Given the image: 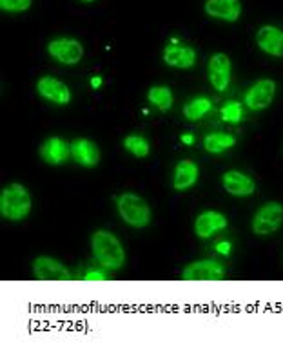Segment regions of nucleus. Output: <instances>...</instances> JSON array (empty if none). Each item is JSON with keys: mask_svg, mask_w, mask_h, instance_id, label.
Returning a JSON list of instances; mask_svg holds the SVG:
<instances>
[{"mask_svg": "<svg viewBox=\"0 0 283 353\" xmlns=\"http://www.w3.org/2000/svg\"><path fill=\"white\" fill-rule=\"evenodd\" d=\"M91 250L95 261H98L106 270L117 272L126 265V250L117 236L109 230H97L91 236Z\"/></svg>", "mask_w": 283, "mask_h": 353, "instance_id": "nucleus-1", "label": "nucleus"}, {"mask_svg": "<svg viewBox=\"0 0 283 353\" xmlns=\"http://www.w3.org/2000/svg\"><path fill=\"white\" fill-rule=\"evenodd\" d=\"M33 210V198L24 185L11 183L0 192V216L10 221H22Z\"/></svg>", "mask_w": 283, "mask_h": 353, "instance_id": "nucleus-2", "label": "nucleus"}, {"mask_svg": "<svg viewBox=\"0 0 283 353\" xmlns=\"http://www.w3.org/2000/svg\"><path fill=\"white\" fill-rule=\"evenodd\" d=\"M118 216L133 228H146L153 219L151 207L138 194L126 192L117 199Z\"/></svg>", "mask_w": 283, "mask_h": 353, "instance_id": "nucleus-3", "label": "nucleus"}, {"mask_svg": "<svg viewBox=\"0 0 283 353\" xmlns=\"http://www.w3.org/2000/svg\"><path fill=\"white\" fill-rule=\"evenodd\" d=\"M283 225V205L278 201H269L254 214L251 228L256 236H271L278 232Z\"/></svg>", "mask_w": 283, "mask_h": 353, "instance_id": "nucleus-4", "label": "nucleus"}, {"mask_svg": "<svg viewBox=\"0 0 283 353\" xmlns=\"http://www.w3.org/2000/svg\"><path fill=\"white\" fill-rule=\"evenodd\" d=\"M274 97H276V82L271 78H262L258 82H254L249 91L245 92L244 102L249 111L260 112L273 103Z\"/></svg>", "mask_w": 283, "mask_h": 353, "instance_id": "nucleus-5", "label": "nucleus"}, {"mask_svg": "<svg viewBox=\"0 0 283 353\" xmlns=\"http://www.w3.org/2000/svg\"><path fill=\"white\" fill-rule=\"evenodd\" d=\"M48 53L51 59L62 65H77L84 57V46L77 39H55L48 44Z\"/></svg>", "mask_w": 283, "mask_h": 353, "instance_id": "nucleus-6", "label": "nucleus"}, {"mask_svg": "<svg viewBox=\"0 0 283 353\" xmlns=\"http://www.w3.org/2000/svg\"><path fill=\"white\" fill-rule=\"evenodd\" d=\"M184 281H224L225 268L215 259H202L187 265L182 272Z\"/></svg>", "mask_w": 283, "mask_h": 353, "instance_id": "nucleus-7", "label": "nucleus"}, {"mask_svg": "<svg viewBox=\"0 0 283 353\" xmlns=\"http://www.w3.org/2000/svg\"><path fill=\"white\" fill-rule=\"evenodd\" d=\"M33 274L39 281H71L73 276L66 265L49 256H40L33 261Z\"/></svg>", "mask_w": 283, "mask_h": 353, "instance_id": "nucleus-8", "label": "nucleus"}, {"mask_svg": "<svg viewBox=\"0 0 283 353\" xmlns=\"http://www.w3.org/2000/svg\"><path fill=\"white\" fill-rule=\"evenodd\" d=\"M37 92L55 105H68L71 102V89L62 80L55 77L40 78L37 82Z\"/></svg>", "mask_w": 283, "mask_h": 353, "instance_id": "nucleus-9", "label": "nucleus"}, {"mask_svg": "<svg viewBox=\"0 0 283 353\" xmlns=\"http://www.w3.org/2000/svg\"><path fill=\"white\" fill-rule=\"evenodd\" d=\"M209 82L216 91H225L231 83V71H233V63L231 59L225 53H215L209 59Z\"/></svg>", "mask_w": 283, "mask_h": 353, "instance_id": "nucleus-10", "label": "nucleus"}, {"mask_svg": "<svg viewBox=\"0 0 283 353\" xmlns=\"http://www.w3.org/2000/svg\"><path fill=\"white\" fill-rule=\"evenodd\" d=\"M227 227H229V221L225 218V214L218 210H205L195 221V232L200 239H209L215 234L224 232Z\"/></svg>", "mask_w": 283, "mask_h": 353, "instance_id": "nucleus-11", "label": "nucleus"}, {"mask_svg": "<svg viewBox=\"0 0 283 353\" xmlns=\"http://www.w3.org/2000/svg\"><path fill=\"white\" fill-rule=\"evenodd\" d=\"M256 44L260 51H264L269 57H283V30L276 26H262L256 33Z\"/></svg>", "mask_w": 283, "mask_h": 353, "instance_id": "nucleus-12", "label": "nucleus"}, {"mask_svg": "<svg viewBox=\"0 0 283 353\" xmlns=\"http://www.w3.org/2000/svg\"><path fill=\"white\" fill-rule=\"evenodd\" d=\"M222 185H224L225 192L235 196V198H249L256 190L254 179L249 178L240 170H229L222 176Z\"/></svg>", "mask_w": 283, "mask_h": 353, "instance_id": "nucleus-13", "label": "nucleus"}, {"mask_svg": "<svg viewBox=\"0 0 283 353\" xmlns=\"http://www.w3.org/2000/svg\"><path fill=\"white\" fill-rule=\"evenodd\" d=\"M69 156H71V143L59 136H51L40 145V158L49 165L66 163Z\"/></svg>", "mask_w": 283, "mask_h": 353, "instance_id": "nucleus-14", "label": "nucleus"}, {"mask_svg": "<svg viewBox=\"0 0 283 353\" xmlns=\"http://www.w3.org/2000/svg\"><path fill=\"white\" fill-rule=\"evenodd\" d=\"M204 10L213 19L224 20V22H236L242 15V2L240 0H207Z\"/></svg>", "mask_w": 283, "mask_h": 353, "instance_id": "nucleus-15", "label": "nucleus"}, {"mask_svg": "<svg viewBox=\"0 0 283 353\" xmlns=\"http://www.w3.org/2000/svg\"><path fill=\"white\" fill-rule=\"evenodd\" d=\"M71 158L86 169H91L100 163V149L95 141L88 138H79L71 143Z\"/></svg>", "mask_w": 283, "mask_h": 353, "instance_id": "nucleus-16", "label": "nucleus"}, {"mask_svg": "<svg viewBox=\"0 0 283 353\" xmlns=\"http://www.w3.org/2000/svg\"><path fill=\"white\" fill-rule=\"evenodd\" d=\"M200 178V169L193 160H182L175 167V176H173V187L178 192H186L191 187H195Z\"/></svg>", "mask_w": 283, "mask_h": 353, "instance_id": "nucleus-17", "label": "nucleus"}, {"mask_svg": "<svg viewBox=\"0 0 283 353\" xmlns=\"http://www.w3.org/2000/svg\"><path fill=\"white\" fill-rule=\"evenodd\" d=\"M164 62L176 69H191L196 63V51L180 44H169L164 49Z\"/></svg>", "mask_w": 283, "mask_h": 353, "instance_id": "nucleus-18", "label": "nucleus"}, {"mask_svg": "<svg viewBox=\"0 0 283 353\" xmlns=\"http://www.w3.org/2000/svg\"><path fill=\"white\" fill-rule=\"evenodd\" d=\"M236 145V136L231 134V132H211V134L205 136L204 147L207 152L211 154H222L225 150L233 149Z\"/></svg>", "mask_w": 283, "mask_h": 353, "instance_id": "nucleus-19", "label": "nucleus"}, {"mask_svg": "<svg viewBox=\"0 0 283 353\" xmlns=\"http://www.w3.org/2000/svg\"><path fill=\"white\" fill-rule=\"evenodd\" d=\"M147 100L162 112L169 111L173 107V102H175L173 91L167 88V85H155V88L149 89V91H147Z\"/></svg>", "mask_w": 283, "mask_h": 353, "instance_id": "nucleus-20", "label": "nucleus"}, {"mask_svg": "<svg viewBox=\"0 0 283 353\" xmlns=\"http://www.w3.org/2000/svg\"><path fill=\"white\" fill-rule=\"evenodd\" d=\"M211 109H213V102H211L209 98L196 97L184 105L182 112H184V117H186L187 120L196 121V120H200V118H204Z\"/></svg>", "mask_w": 283, "mask_h": 353, "instance_id": "nucleus-21", "label": "nucleus"}, {"mask_svg": "<svg viewBox=\"0 0 283 353\" xmlns=\"http://www.w3.org/2000/svg\"><path fill=\"white\" fill-rule=\"evenodd\" d=\"M122 145H124V149L129 152V154H133L135 158H140V160L147 158V156H149V152H151V145H149V141H147L142 134L126 136L122 141Z\"/></svg>", "mask_w": 283, "mask_h": 353, "instance_id": "nucleus-22", "label": "nucleus"}, {"mask_svg": "<svg viewBox=\"0 0 283 353\" xmlns=\"http://www.w3.org/2000/svg\"><path fill=\"white\" fill-rule=\"evenodd\" d=\"M220 117L225 123L236 125V123H240V121L244 120V107H242L240 102L229 100V102H225L224 107H222Z\"/></svg>", "mask_w": 283, "mask_h": 353, "instance_id": "nucleus-23", "label": "nucleus"}, {"mask_svg": "<svg viewBox=\"0 0 283 353\" xmlns=\"http://www.w3.org/2000/svg\"><path fill=\"white\" fill-rule=\"evenodd\" d=\"M33 0H0V10L10 13H22L31 8Z\"/></svg>", "mask_w": 283, "mask_h": 353, "instance_id": "nucleus-24", "label": "nucleus"}, {"mask_svg": "<svg viewBox=\"0 0 283 353\" xmlns=\"http://www.w3.org/2000/svg\"><path fill=\"white\" fill-rule=\"evenodd\" d=\"M109 276L104 270H89L86 276H84V281H108Z\"/></svg>", "mask_w": 283, "mask_h": 353, "instance_id": "nucleus-25", "label": "nucleus"}, {"mask_svg": "<svg viewBox=\"0 0 283 353\" xmlns=\"http://www.w3.org/2000/svg\"><path fill=\"white\" fill-rule=\"evenodd\" d=\"M216 252L222 254V256H229L231 252H233V245L229 241H220L216 245Z\"/></svg>", "mask_w": 283, "mask_h": 353, "instance_id": "nucleus-26", "label": "nucleus"}, {"mask_svg": "<svg viewBox=\"0 0 283 353\" xmlns=\"http://www.w3.org/2000/svg\"><path fill=\"white\" fill-rule=\"evenodd\" d=\"M180 140H182V143H184V145H195V141H196V138L193 134H182L180 136Z\"/></svg>", "mask_w": 283, "mask_h": 353, "instance_id": "nucleus-27", "label": "nucleus"}, {"mask_svg": "<svg viewBox=\"0 0 283 353\" xmlns=\"http://www.w3.org/2000/svg\"><path fill=\"white\" fill-rule=\"evenodd\" d=\"M100 85H102V78H100V77H93V78H91V88H93V89H100Z\"/></svg>", "mask_w": 283, "mask_h": 353, "instance_id": "nucleus-28", "label": "nucleus"}, {"mask_svg": "<svg viewBox=\"0 0 283 353\" xmlns=\"http://www.w3.org/2000/svg\"><path fill=\"white\" fill-rule=\"evenodd\" d=\"M82 2H86V4H89V2H93V0H82Z\"/></svg>", "mask_w": 283, "mask_h": 353, "instance_id": "nucleus-29", "label": "nucleus"}]
</instances>
